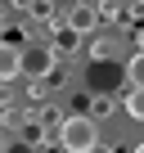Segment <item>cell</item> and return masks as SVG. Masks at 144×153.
Wrapping results in <instances>:
<instances>
[{
	"label": "cell",
	"mask_w": 144,
	"mask_h": 153,
	"mask_svg": "<svg viewBox=\"0 0 144 153\" xmlns=\"http://www.w3.org/2000/svg\"><path fill=\"white\" fill-rule=\"evenodd\" d=\"M59 144H63V153H86V149H95V144H99L95 117H81V113L63 117V122H59Z\"/></svg>",
	"instance_id": "obj_1"
},
{
	"label": "cell",
	"mask_w": 144,
	"mask_h": 153,
	"mask_svg": "<svg viewBox=\"0 0 144 153\" xmlns=\"http://www.w3.org/2000/svg\"><path fill=\"white\" fill-rule=\"evenodd\" d=\"M54 68H59V59H54L50 45H27V50H23V76L36 81V76H50Z\"/></svg>",
	"instance_id": "obj_2"
},
{
	"label": "cell",
	"mask_w": 144,
	"mask_h": 153,
	"mask_svg": "<svg viewBox=\"0 0 144 153\" xmlns=\"http://www.w3.org/2000/svg\"><path fill=\"white\" fill-rule=\"evenodd\" d=\"M63 27L68 32H77V36H90L99 27V5H86V0H77L68 14H63Z\"/></svg>",
	"instance_id": "obj_3"
},
{
	"label": "cell",
	"mask_w": 144,
	"mask_h": 153,
	"mask_svg": "<svg viewBox=\"0 0 144 153\" xmlns=\"http://www.w3.org/2000/svg\"><path fill=\"white\" fill-rule=\"evenodd\" d=\"M86 81H90V95H108L113 99V86L122 81V72L113 68V59H90V76Z\"/></svg>",
	"instance_id": "obj_4"
},
{
	"label": "cell",
	"mask_w": 144,
	"mask_h": 153,
	"mask_svg": "<svg viewBox=\"0 0 144 153\" xmlns=\"http://www.w3.org/2000/svg\"><path fill=\"white\" fill-rule=\"evenodd\" d=\"M23 76V45L18 41H0V86Z\"/></svg>",
	"instance_id": "obj_5"
},
{
	"label": "cell",
	"mask_w": 144,
	"mask_h": 153,
	"mask_svg": "<svg viewBox=\"0 0 144 153\" xmlns=\"http://www.w3.org/2000/svg\"><path fill=\"white\" fill-rule=\"evenodd\" d=\"M122 76L131 81V90H144V54H140V50H135V59L122 68Z\"/></svg>",
	"instance_id": "obj_6"
},
{
	"label": "cell",
	"mask_w": 144,
	"mask_h": 153,
	"mask_svg": "<svg viewBox=\"0 0 144 153\" xmlns=\"http://www.w3.org/2000/svg\"><path fill=\"white\" fill-rule=\"evenodd\" d=\"M77 45H81V36H77V32H68V27H59V36H54V45H50V50H54V59H59V54H72Z\"/></svg>",
	"instance_id": "obj_7"
},
{
	"label": "cell",
	"mask_w": 144,
	"mask_h": 153,
	"mask_svg": "<svg viewBox=\"0 0 144 153\" xmlns=\"http://www.w3.org/2000/svg\"><path fill=\"white\" fill-rule=\"evenodd\" d=\"M126 113H131L135 122H144V90H131V95H126Z\"/></svg>",
	"instance_id": "obj_8"
},
{
	"label": "cell",
	"mask_w": 144,
	"mask_h": 153,
	"mask_svg": "<svg viewBox=\"0 0 144 153\" xmlns=\"http://www.w3.org/2000/svg\"><path fill=\"white\" fill-rule=\"evenodd\" d=\"M90 59H113V41H108V36H95V45H90Z\"/></svg>",
	"instance_id": "obj_9"
},
{
	"label": "cell",
	"mask_w": 144,
	"mask_h": 153,
	"mask_svg": "<svg viewBox=\"0 0 144 153\" xmlns=\"http://www.w3.org/2000/svg\"><path fill=\"white\" fill-rule=\"evenodd\" d=\"M0 153H32V144H9V149H0Z\"/></svg>",
	"instance_id": "obj_10"
},
{
	"label": "cell",
	"mask_w": 144,
	"mask_h": 153,
	"mask_svg": "<svg viewBox=\"0 0 144 153\" xmlns=\"http://www.w3.org/2000/svg\"><path fill=\"white\" fill-rule=\"evenodd\" d=\"M135 50L144 54V27H135Z\"/></svg>",
	"instance_id": "obj_11"
},
{
	"label": "cell",
	"mask_w": 144,
	"mask_h": 153,
	"mask_svg": "<svg viewBox=\"0 0 144 153\" xmlns=\"http://www.w3.org/2000/svg\"><path fill=\"white\" fill-rule=\"evenodd\" d=\"M86 153H117V149H108V144H95V149H86Z\"/></svg>",
	"instance_id": "obj_12"
},
{
	"label": "cell",
	"mask_w": 144,
	"mask_h": 153,
	"mask_svg": "<svg viewBox=\"0 0 144 153\" xmlns=\"http://www.w3.org/2000/svg\"><path fill=\"white\" fill-rule=\"evenodd\" d=\"M0 149H5V126H0Z\"/></svg>",
	"instance_id": "obj_13"
},
{
	"label": "cell",
	"mask_w": 144,
	"mask_h": 153,
	"mask_svg": "<svg viewBox=\"0 0 144 153\" xmlns=\"http://www.w3.org/2000/svg\"><path fill=\"white\" fill-rule=\"evenodd\" d=\"M135 153H144V140H140V144H135Z\"/></svg>",
	"instance_id": "obj_14"
},
{
	"label": "cell",
	"mask_w": 144,
	"mask_h": 153,
	"mask_svg": "<svg viewBox=\"0 0 144 153\" xmlns=\"http://www.w3.org/2000/svg\"><path fill=\"white\" fill-rule=\"evenodd\" d=\"M0 27H5V14H0Z\"/></svg>",
	"instance_id": "obj_15"
}]
</instances>
